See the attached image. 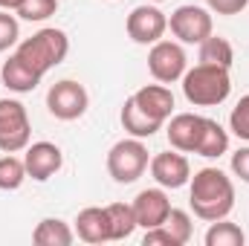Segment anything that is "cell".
Listing matches in <instances>:
<instances>
[{
  "instance_id": "obj_4",
  "label": "cell",
  "mask_w": 249,
  "mask_h": 246,
  "mask_svg": "<svg viewBox=\"0 0 249 246\" xmlns=\"http://www.w3.org/2000/svg\"><path fill=\"white\" fill-rule=\"evenodd\" d=\"M148 148L142 139L130 136V139H119L110 151H107V174L113 177V183L130 185L136 183L145 171H148Z\"/></svg>"
},
{
  "instance_id": "obj_6",
  "label": "cell",
  "mask_w": 249,
  "mask_h": 246,
  "mask_svg": "<svg viewBox=\"0 0 249 246\" xmlns=\"http://www.w3.org/2000/svg\"><path fill=\"white\" fill-rule=\"evenodd\" d=\"M90 107V96L84 90V84L72 81V78H61L50 87L47 93V110L58 119V122H75L87 113Z\"/></svg>"
},
{
  "instance_id": "obj_17",
  "label": "cell",
  "mask_w": 249,
  "mask_h": 246,
  "mask_svg": "<svg viewBox=\"0 0 249 246\" xmlns=\"http://www.w3.org/2000/svg\"><path fill=\"white\" fill-rule=\"evenodd\" d=\"M0 78H3V87L12 90V93H32L41 84V75H35L26 64L18 61L15 55H9V61H3Z\"/></svg>"
},
{
  "instance_id": "obj_20",
  "label": "cell",
  "mask_w": 249,
  "mask_h": 246,
  "mask_svg": "<svg viewBox=\"0 0 249 246\" xmlns=\"http://www.w3.org/2000/svg\"><path fill=\"white\" fill-rule=\"evenodd\" d=\"M200 64H214V67L232 70V64H235V50H232V44H229L226 38H220V35L212 32V35L200 44Z\"/></svg>"
},
{
  "instance_id": "obj_31",
  "label": "cell",
  "mask_w": 249,
  "mask_h": 246,
  "mask_svg": "<svg viewBox=\"0 0 249 246\" xmlns=\"http://www.w3.org/2000/svg\"><path fill=\"white\" fill-rule=\"evenodd\" d=\"M20 3H23V0H0V9H6V12H9V9H18Z\"/></svg>"
},
{
  "instance_id": "obj_24",
  "label": "cell",
  "mask_w": 249,
  "mask_h": 246,
  "mask_svg": "<svg viewBox=\"0 0 249 246\" xmlns=\"http://www.w3.org/2000/svg\"><path fill=\"white\" fill-rule=\"evenodd\" d=\"M58 12V0H23L15 15L20 20H29V23H44L47 18H53Z\"/></svg>"
},
{
  "instance_id": "obj_30",
  "label": "cell",
  "mask_w": 249,
  "mask_h": 246,
  "mask_svg": "<svg viewBox=\"0 0 249 246\" xmlns=\"http://www.w3.org/2000/svg\"><path fill=\"white\" fill-rule=\"evenodd\" d=\"M232 174H235L238 180L249 183V148H238V151L232 154Z\"/></svg>"
},
{
  "instance_id": "obj_15",
  "label": "cell",
  "mask_w": 249,
  "mask_h": 246,
  "mask_svg": "<svg viewBox=\"0 0 249 246\" xmlns=\"http://www.w3.org/2000/svg\"><path fill=\"white\" fill-rule=\"evenodd\" d=\"M75 235L84 244H110V217H107V206H87L78 211L75 217Z\"/></svg>"
},
{
  "instance_id": "obj_9",
  "label": "cell",
  "mask_w": 249,
  "mask_h": 246,
  "mask_svg": "<svg viewBox=\"0 0 249 246\" xmlns=\"http://www.w3.org/2000/svg\"><path fill=\"white\" fill-rule=\"evenodd\" d=\"M124 29H127V38L133 44L151 47V44L162 41V35L168 32V18H165V12L160 6H136L127 15Z\"/></svg>"
},
{
  "instance_id": "obj_29",
  "label": "cell",
  "mask_w": 249,
  "mask_h": 246,
  "mask_svg": "<svg viewBox=\"0 0 249 246\" xmlns=\"http://www.w3.org/2000/svg\"><path fill=\"white\" fill-rule=\"evenodd\" d=\"M249 6V0H209V12L217 15H241Z\"/></svg>"
},
{
  "instance_id": "obj_12",
  "label": "cell",
  "mask_w": 249,
  "mask_h": 246,
  "mask_svg": "<svg viewBox=\"0 0 249 246\" xmlns=\"http://www.w3.org/2000/svg\"><path fill=\"white\" fill-rule=\"evenodd\" d=\"M133 214H136V226H142L145 232L148 229H157L165 223L168 211H171V200L165 194V188H142L136 197H133Z\"/></svg>"
},
{
  "instance_id": "obj_11",
  "label": "cell",
  "mask_w": 249,
  "mask_h": 246,
  "mask_svg": "<svg viewBox=\"0 0 249 246\" xmlns=\"http://www.w3.org/2000/svg\"><path fill=\"white\" fill-rule=\"evenodd\" d=\"M23 165L35 183H47L64 168V154L55 142H32V145H26Z\"/></svg>"
},
{
  "instance_id": "obj_23",
  "label": "cell",
  "mask_w": 249,
  "mask_h": 246,
  "mask_svg": "<svg viewBox=\"0 0 249 246\" xmlns=\"http://www.w3.org/2000/svg\"><path fill=\"white\" fill-rule=\"evenodd\" d=\"M26 165L20 157L15 154H6L0 157V191H18L20 185L26 183Z\"/></svg>"
},
{
  "instance_id": "obj_10",
  "label": "cell",
  "mask_w": 249,
  "mask_h": 246,
  "mask_svg": "<svg viewBox=\"0 0 249 246\" xmlns=\"http://www.w3.org/2000/svg\"><path fill=\"white\" fill-rule=\"evenodd\" d=\"M148 168H151V177L157 180V185L171 188V191H177V188L188 185V180H191L188 157L183 154V151H177V148H171V151H160L157 157H151Z\"/></svg>"
},
{
  "instance_id": "obj_5",
  "label": "cell",
  "mask_w": 249,
  "mask_h": 246,
  "mask_svg": "<svg viewBox=\"0 0 249 246\" xmlns=\"http://www.w3.org/2000/svg\"><path fill=\"white\" fill-rule=\"evenodd\" d=\"M29 139H32V124L26 107L18 99H0V151L3 154L26 151Z\"/></svg>"
},
{
  "instance_id": "obj_22",
  "label": "cell",
  "mask_w": 249,
  "mask_h": 246,
  "mask_svg": "<svg viewBox=\"0 0 249 246\" xmlns=\"http://www.w3.org/2000/svg\"><path fill=\"white\" fill-rule=\"evenodd\" d=\"M203 244L206 246H244L247 244V235H244V229H241L238 223H229V220L223 217V220H214V223L209 226Z\"/></svg>"
},
{
  "instance_id": "obj_8",
  "label": "cell",
  "mask_w": 249,
  "mask_h": 246,
  "mask_svg": "<svg viewBox=\"0 0 249 246\" xmlns=\"http://www.w3.org/2000/svg\"><path fill=\"white\" fill-rule=\"evenodd\" d=\"M168 29L171 35L180 41V44H203L212 32H214V23H212V12L203 9V6H180L171 12L168 18Z\"/></svg>"
},
{
  "instance_id": "obj_2",
  "label": "cell",
  "mask_w": 249,
  "mask_h": 246,
  "mask_svg": "<svg viewBox=\"0 0 249 246\" xmlns=\"http://www.w3.org/2000/svg\"><path fill=\"white\" fill-rule=\"evenodd\" d=\"M67 53H70V38H67V32H64V29H55V26H44V29H38L32 38L20 41L12 55H15L18 61L26 64L35 75L44 78L53 67H58V64L67 58Z\"/></svg>"
},
{
  "instance_id": "obj_28",
  "label": "cell",
  "mask_w": 249,
  "mask_h": 246,
  "mask_svg": "<svg viewBox=\"0 0 249 246\" xmlns=\"http://www.w3.org/2000/svg\"><path fill=\"white\" fill-rule=\"evenodd\" d=\"M142 246H177V241H174V235L165 226H157V229H148L145 232Z\"/></svg>"
},
{
  "instance_id": "obj_32",
  "label": "cell",
  "mask_w": 249,
  "mask_h": 246,
  "mask_svg": "<svg viewBox=\"0 0 249 246\" xmlns=\"http://www.w3.org/2000/svg\"><path fill=\"white\" fill-rule=\"evenodd\" d=\"M154 3H165V0H154Z\"/></svg>"
},
{
  "instance_id": "obj_18",
  "label": "cell",
  "mask_w": 249,
  "mask_h": 246,
  "mask_svg": "<svg viewBox=\"0 0 249 246\" xmlns=\"http://www.w3.org/2000/svg\"><path fill=\"white\" fill-rule=\"evenodd\" d=\"M119 119H122V127L124 133H130V136H136V139H151L157 130H162V124L154 122L148 113H142L139 110V105L127 96L122 105V113H119Z\"/></svg>"
},
{
  "instance_id": "obj_21",
  "label": "cell",
  "mask_w": 249,
  "mask_h": 246,
  "mask_svg": "<svg viewBox=\"0 0 249 246\" xmlns=\"http://www.w3.org/2000/svg\"><path fill=\"white\" fill-rule=\"evenodd\" d=\"M107 217H110V238L113 241H127L136 232V214H133L130 203H110Z\"/></svg>"
},
{
  "instance_id": "obj_19",
  "label": "cell",
  "mask_w": 249,
  "mask_h": 246,
  "mask_svg": "<svg viewBox=\"0 0 249 246\" xmlns=\"http://www.w3.org/2000/svg\"><path fill=\"white\" fill-rule=\"evenodd\" d=\"M229 151V130L220 122L209 119L206 116V127H203V136H200V145H197V157H206V159H217Z\"/></svg>"
},
{
  "instance_id": "obj_25",
  "label": "cell",
  "mask_w": 249,
  "mask_h": 246,
  "mask_svg": "<svg viewBox=\"0 0 249 246\" xmlns=\"http://www.w3.org/2000/svg\"><path fill=\"white\" fill-rule=\"evenodd\" d=\"M162 226H165V229L174 235L177 246H186L188 241H191V235H194V223H191V214H188V211H183V209H171Z\"/></svg>"
},
{
  "instance_id": "obj_13",
  "label": "cell",
  "mask_w": 249,
  "mask_h": 246,
  "mask_svg": "<svg viewBox=\"0 0 249 246\" xmlns=\"http://www.w3.org/2000/svg\"><path fill=\"white\" fill-rule=\"evenodd\" d=\"M203 127H206V116H200V113H177V116H171L168 127H165L168 145L183 151V154H194L197 145H200Z\"/></svg>"
},
{
  "instance_id": "obj_1",
  "label": "cell",
  "mask_w": 249,
  "mask_h": 246,
  "mask_svg": "<svg viewBox=\"0 0 249 246\" xmlns=\"http://www.w3.org/2000/svg\"><path fill=\"white\" fill-rule=\"evenodd\" d=\"M188 203L194 209V214L206 223L223 220L229 217V211L235 209V183L226 171L220 168H200L191 180H188Z\"/></svg>"
},
{
  "instance_id": "obj_27",
  "label": "cell",
  "mask_w": 249,
  "mask_h": 246,
  "mask_svg": "<svg viewBox=\"0 0 249 246\" xmlns=\"http://www.w3.org/2000/svg\"><path fill=\"white\" fill-rule=\"evenodd\" d=\"M20 38V23L15 15H9L6 9H0V53L12 50Z\"/></svg>"
},
{
  "instance_id": "obj_26",
  "label": "cell",
  "mask_w": 249,
  "mask_h": 246,
  "mask_svg": "<svg viewBox=\"0 0 249 246\" xmlns=\"http://www.w3.org/2000/svg\"><path fill=\"white\" fill-rule=\"evenodd\" d=\"M229 130L238 139L249 142V96H241V102L232 107V113H229Z\"/></svg>"
},
{
  "instance_id": "obj_16",
  "label": "cell",
  "mask_w": 249,
  "mask_h": 246,
  "mask_svg": "<svg viewBox=\"0 0 249 246\" xmlns=\"http://www.w3.org/2000/svg\"><path fill=\"white\" fill-rule=\"evenodd\" d=\"M72 241H75V229L61 217H44L32 232L35 246H70Z\"/></svg>"
},
{
  "instance_id": "obj_3",
  "label": "cell",
  "mask_w": 249,
  "mask_h": 246,
  "mask_svg": "<svg viewBox=\"0 0 249 246\" xmlns=\"http://www.w3.org/2000/svg\"><path fill=\"white\" fill-rule=\"evenodd\" d=\"M180 81H183V96L194 107H217L232 93L229 70L214 64H194L191 70H186Z\"/></svg>"
},
{
  "instance_id": "obj_7",
  "label": "cell",
  "mask_w": 249,
  "mask_h": 246,
  "mask_svg": "<svg viewBox=\"0 0 249 246\" xmlns=\"http://www.w3.org/2000/svg\"><path fill=\"white\" fill-rule=\"evenodd\" d=\"M188 70V55L183 50V44L177 41H157L151 44V53H148V72L154 75V81L160 84H174L186 75Z\"/></svg>"
},
{
  "instance_id": "obj_14",
  "label": "cell",
  "mask_w": 249,
  "mask_h": 246,
  "mask_svg": "<svg viewBox=\"0 0 249 246\" xmlns=\"http://www.w3.org/2000/svg\"><path fill=\"white\" fill-rule=\"evenodd\" d=\"M136 105H139V110L142 113H148L154 122H160L165 127V122L171 119V113H174V93L165 87V84H145V87H139L133 96H130Z\"/></svg>"
}]
</instances>
